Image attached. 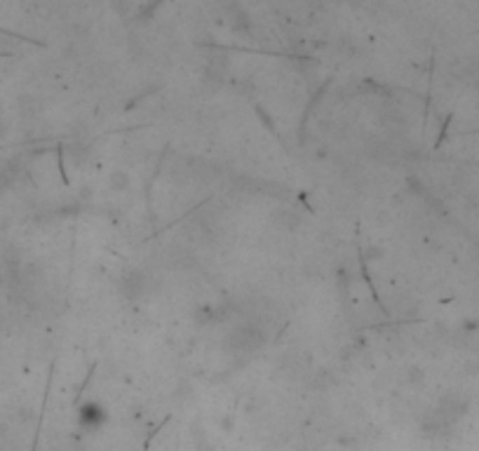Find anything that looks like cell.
<instances>
[{"label": "cell", "instance_id": "cell-1", "mask_svg": "<svg viewBox=\"0 0 479 451\" xmlns=\"http://www.w3.org/2000/svg\"><path fill=\"white\" fill-rule=\"evenodd\" d=\"M111 181H113V186H116L118 191H120V188H127V186H130V177H127L125 172H116V174H111Z\"/></svg>", "mask_w": 479, "mask_h": 451}]
</instances>
